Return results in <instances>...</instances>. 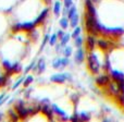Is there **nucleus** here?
I'll use <instances>...</instances> for the list:
<instances>
[{
  "label": "nucleus",
  "mask_w": 124,
  "mask_h": 122,
  "mask_svg": "<svg viewBox=\"0 0 124 122\" xmlns=\"http://www.w3.org/2000/svg\"><path fill=\"white\" fill-rule=\"evenodd\" d=\"M87 64H88V69L92 73L97 74L100 71V62L99 59L97 57V55L94 51H92L87 57Z\"/></svg>",
  "instance_id": "obj_1"
},
{
  "label": "nucleus",
  "mask_w": 124,
  "mask_h": 122,
  "mask_svg": "<svg viewBox=\"0 0 124 122\" xmlns=\"http://www.w3.org/2000/svg\"><path fill=\"white\" fill-rule=\"evenodd\" d=\"M69 79H71L70 73H57V74H54L50 77V80L52 82H56V83H63Z\"/></svg>",
  "instance_id": "obj_2"
},
{
  "label": "nucleus",
  "mask_w": 124,
  "mask_h": 122,
  "mask_svg": "<svg viewBox=\"0 0 124 122\" xmlns=\"http://www.w3.org/2000/svg\"><path fill=\"white\" fill-rule=\"evenodd\" d=\"M111 77L116 84L124 83V73L120 70H111Z\"/></svg>",
  "instance_id": "obj_3"
},
{
  "label": "nucleus",
  "mask_w": 124,
  "mask_h": 122,
  "mask_svg": "<svg viewBox=\"0 0 124 122\" xmlns=\"http://www.w3.org/2000/svg\"><path fill=\"white\" fill-rule=\"evenodd\" d=\"M69 62H70V60H69L68 57H65V58H57L52 62V66L54 69H62L68 65Z\"/></svg>",
  "instance_id": "obj_4"
},
{
  "label": "nucleus",
  "mask_w": 124,
  "mask_h": 122,
  "mask_svg": "<svg viewBox=\"0 0 124 122\" xmlns=\"http://www.w3.org/2000/svg\"><path fill=\"white\" fill-rule=\"evenodd\" d=\"M15 109H16V111H17V116L21 119H25L26 117H27V114H30V109H26L22 104L21 105H17V106L15 105Z\"/></svg>",
  "instance_id": "obj_5"
},
{
  "label": "nucleus",
  "mask_w": 124,
  "mask_h": 122,
  "mask_svg": "<svg viewBox=\"0 0 124 122\" xmlns=\"http://www.w3.org/2000/svg\"><path fill=\"white\" fill-rule=\"evenodd\" d=\"M96 83H97V85L101 86V87L109 85L110 84V76L109 75H100V76H98L96 79Z\"/></svg>",
  "instance_id": "obj_6"
},
{
  "label": "nucleus",
  "mask_w": 124,
  "mask_h": 122,
  "mask_svg": "<svg viewBox=\"0 0 124 122\" xmlns=\"http://www.w3.org/2000/svg\"><path fill=\"white\" fill-rule=\"evenodd\" d=\"M84 58H85L84 50L82 48H78L77 51L75 52V61H76V63H82L84 61Z\"/></svg>",
  "instance_id": "obj_7"
},
{
  "label": "nucleus",
  "mask_w": 124,
  "mask_h": 122,
  "mask_svg": "<svg viewBox=\"0 0 124 122\" xmlns=\"http://www.w3.org/2000/svg\"><path fill=\"white\" fill-rule=\"evenodd\" d=\"M95 44H96V41H95V36L94 35H89L86 39V46L89 50H93L95 47Z\"/></svg>",
  "instance_id": "obj_8"
},
{
  "label": "nucleus",
  "mask_w": 124,
  "mask_h": 122,
  "mask_svg": "<svg viewBox=\"0 0 124 122\" xmlns=\"http://www.w3.org/2000/svg\"><path fill=\"white\" fill-rule=\"evenodd\" d=\"M97 45L101 50H107L109 48V41L106 39H98L97 41Z\"/></svg>",
  "instance_id": "obj_9"
},
{
  "label": "nucleus",
  "mask_w": 124,
  "mask_h": 122,
  "mask_svg": "<svg viewBox=\"0 0 124 122\" xmlns=\"http://www.w3.org/2000/svg\"><path fill=\"white\" fill-rule=\"evenodd\" d=\"M41 111H43L44 114H45L46 116L48 117V119H51L52 118V114H54V111H52V108L49 107L48 105L43 106V108H41Z\"/></svg>",
  "instance_id": "obj_10"
},
{
  "label": "nucleus",
  "mask_w": 124,
  "mask_h": 122,
  "mask_svg": "<svg viewBox=\"0 0 124 122\" xmlns=\"http://www.w3.org/2000/svg\"><path fill=\"white\" fill-rule=\"evenodd\" d=\"M36 24L34 22H27V23H23L21 24V30H25V31H31L35 27Z\"/></svg>",
  "instance_id": "obj_11"
},
{
  "label": "nucleus",
  "mask_w": 124,
  "mask_h": 122,
  "mask_svg": "<svg viewBox=\"0 0 124 122\" xmlns=\"http://www.w3.org/2000/svg\"><path fill=\"white\" fill-rule=\"evenodd\" d=\"M78 20H79L78 19V14H77V13H75V14L70 19V25L72 26L73 28H75L77 26V24H78Z\"/></svg>",
  "instance_id": "obj_12"
},
{
  "label": "nucleus",
  "mask_w": 124,
  "mask_h": 122,
  "mask_svg": "<svg viewBox=\"0 0 124 122\" xmlns=\"http://www.w3.org/2000/svg\"><path fill=\"white\" fill-rule=\"evenodd\" d=\"M47 13H48V9H45V10H44L43 12L39 14V16L37 17L36 20H35L34 23L35 24H38V23H40L41 21H44V20H45V17H46V15H47Z\"/></svg>",
  "instance_id": "obj_13"
},
{
  "label": "nucleus",
  "mask_w": 124,
  "mask_h": 122,
  "mask_svg": "<svg viewBox=\"0 0 124 122\" xmlns=\"http://www.w3.org/2000/svg\"><path fill=\"white\" fill-rule=\"evenodd\" d=\"M51 108H52V110H54L57 114H59V116H61V117L65 116V112H64L62 109H60V108H59L57 105H51Z\"/></svg>",
  "instance_id": "obj_14"
},
{
  "label": "nucleus",
  "mask_w": 124,
  "mask_h": 122,
  "mask_svg": "<svg viewBox=\"0 0 124 122\" xmlns=\"http://www.w3.org/2000/svg\"><path fill=\"white\" fill-rule=\"evenodd\" d=\"M54 12L56 15H59L61 12V2L60 1H56L54 2Z\"/></svg>",
  "instance_id": "obj_15"
},
{
  "label": "nucleus",
  "mask_w": 124,
  "mask_h": 122,
  "mask_svg": "<svg viewBox=\"0 0 124 122\" xmlns=\"http://www.w3.org/2000/svg\"><path fill=\"white\" fill-rule=\"evenodd\" d=\"M75 13H77L76 8H75L74 6H71L70 8H69V12H68V17H69V20H70L71 17H72L73 15L75 14Z\"/></svg>",
  "instance_id": "obj_16"
},
{
  "label": "nucleus",
  "mask_w": 124,
  "mask_h": 122,
  "mask_svg": "<svg viewBox=\"0 0 124 122\" xmlns=\"http://www.w3.org/2000/svg\"><path fill=\"white\" fill-rule=\"evenodd\" d=\"M70 37H71L70 34H64L63 37L61 38V46H65L70 41Z\"/></svg>",
  "instance_id": "obj_17"
},
{
  "label": "nucleus",
  "mask_w": 124,
  "mask_h": 122,
  "mask_svg": "<svg viewBox=\"0 0 124 122\" xmlns=\"http://www.w3.org/2000/svg\"><path fill=\"white\" fill-rule=\"evenodd\" d=\"M81 32H82V28L79 27V26H76V27L74 28V31H73V33H72V37L73 38L78 37L79 35H81Z\"/></svg>",
  "instance_id": "obj_18"
},
{
  "label": "nucleus",
  "mask_w": 124,
  "mask_h": 122,
  "mask_svg": "<svg viewBox=\"0 0 124 122\" xmlns=\"http://www.w3.org/2000/svg\"><path fill=\"white\" fill-rule=\"evenodd\" d=\"M60 26L62 28H68L69 27V21L66 17H62L60 20Z\"/></svg>",
  "instance_id": "obj_19"
},
{
  "label": "nucleus",
  "mask_w": 124,
  "mask_h": 122,
  "mask_svg": "<svg viewBox=\"0 0 124 122\" xmlns=\"http://www.w3.org/2000/svg\"><path fill=\"white\" fill-rule=\"evenodd\" d=\"M79 119L83 121H88L90 119V116L89 114H87V112H81V114H79Z\"/></svg>",
  "instance_id": "obj_20"
},
{
  "label": "nucleus",
  "mask_w": 124,
  "mask_h": 122,
  "mask_svg": "<svg viewBox=\"0 0 124 122\" xmlns=\"http://www.w3.org/2000/svg\"><path fill=\"white\" fill-rule=\"evenodd\" d=\"M74 45L76 46L77 48H81V47H82V45H83V38H82L81 36L76 37V38H75V43H74Z\"/></svg>",
  "instance_id": "obj_21"
},
{
  "label": "nucleus",
  "mask_w": 124,
  "mask_h": 122,
  "mask_svg": "<svg viewBox=\"0 0 124 122\" xmlns=\"http://www.w3.org/2000/svg\"><path fill=\"white\" fill-rule=\"evenodd\" d=\"M33 82V76L32 75H28L27 77H26V80L24 81V83H23V85H24V87H27L28 85H30L31 83Z\"/></svg>",
  "instance_id": "obj_22"
},
{
  "label": "nucleus",
  "mask_w": 124,
  "mask_h": 122,
  "mask_svg": "<svg viewBox=\"0 0 124 122\" xmlns=\"http://www.w3.org/2000/svg\"><path fill=\"white\" fill-rule=\"evenodd\" d=\"M38 70H39V72H43L45 70V60L44 59H40L38 62Z\"/></svg>",
  "instance_id": "obj_23"
},
{
  "label": "nucleus",
  "mask_w": 124,
  "mask_h": 122,
  "mask_svg": "<svg viewBox=\"0 0 124 122\" xmlns=\"http://www.w3.org/2000/svg\"><path fill=\"white\" fill-rule=\"evenodd\" d=\"M64 56L65 57H70L71 55H72V47H70V46H69V47H65L64 48Z\"/></svg>",
  "instance_id": "obj_24"
},
{
  "label": "nucleus",
  "mask_w": 124,
  "mask_h": 122,
  "mask_svg": "<svg viewBox=\"0 0 124 122\" xmlns=\"http://www.w3.org/2000/svg\"><path fill=\"white\" fill-rule=\"evenodd\" d=\"M57 38H58V36H57V34H54V35H51V37H50V39H49V44L50 45H56V43H57Z\"/></svg>",
  "instance_id": "obj_25"
},
{
  "label": "nucleus",
  "mask_w": 124,
  "mask_h": 122,
  "mask_svg": "<svg viewBox=\"0 0 124 122\" xmlns=\"http://www.w3.org/2000/svg\"><path fill=\"white\" fill-rule=\"evenodd\" d=\"M3 65H4V68L7 69V71H12V66L13 65H11L9 61H3Z\"/></svg>",
  "instance_id": "obj_26"
},
{
  "label": "nucleus",
  "mask_w": 124,
  "mask_h": 122,
  "mask_svg": "<svg viewBox=\"0 0 124 122\" xmlns=\"http://www.w3.org/2000/svg\"><path fill=\"white\" fill-rule=\"evenodd\" d=\"M22 82H23V77H21V79H19V81H17L16 83H15L14 85H13L12 89H15V88H16V87H19V85H20V84L22 83Z\"/></svg>",
  "instance_id": "obj_27"
},
{
  "label": "nucleus",
  "mask_w": 124,
  "mask_h": 122,
  "mask_svg": "<svg viewBox=\"0 0 124 122\" xmlns=\"http://www.w3.org/2000/svg\"><path fill=\"white\" fill-rule=\"evenodd\" d=\"M72 3H73V0H64V6L66 8H70L72 6Z\"/></svg>",
  "instance_id": "obj_28"
},
{
  "label": "nucleus",
  "mask_w": 124,
  "mask_h": 122,
  "mask_svg": "<svg viewBox=\"0 0 124 122\" xmlns=\"http://www.w3.org/2000/svg\"><path fill=\"white\" fill-rule=\"evenodd\" d=\"M10 116L12 117V120H17V119H19L17 116H14V112H13L12 110H10Z\"/></svg>",
  "instance_id": "obj_29"
},
{
  "label": "nucleus",
  "mask_w": 124,
  "mask_h": 122,
  "mask_svg": "<svg viewBox=\"0 0 124 122\" xmlns=\"http://www.w3.org/2000/svg\"><path fill=\"white\" fill-rule=\"evenodd\" d=\"M6 77H0V86H3L6 84Z\"/></svg>",
  "instance_id": "obj_30"
},
{
  "label": "nucleus",
  "mask_w": 124,
  "mask_h": 122,
  "mask_svg": "<svg viewBox=\"0 0 124 122\" xmlns=\"http://www.w3.org/2000/svg\"><path fill=\"white\" fill-rule=\"evenodd\" d=\"M63 35H64V33H63V31H62V30L58 31V33H57V36L60 37V38H62V37H63Z\"/></svg>",
  "instance_id": "obj_31"
},
{
  "label": "nucleus",
  "mask_w": 124,
  "mask_h": 122,
  "mask_svg": "<svg viewBox=\"0 0 124 122\" xmlns=\"http://www.w3.org/2000/svg\"><path fill=\"white\" fill-rule=\"evenodd\" d=\"M32 66H34V62H32V63L30 64V65L27 66V68H26V70H25V72H28V71L31 70V69H32Z\"/></svg>",
  "instance_id": "obj_32"
},
{
  "label": "nucleus",
  "mask_w": 124,
  "mask_h": 122,
  "mask_svg": "<svg viewBox=\"0 0 124 122\" xmlns=\"http://www.w3.org/2000/svg\"><path fill=\"white\" fill-rule=\"evenodd\" d=\"M48 41V35H46L45 36V39H44V43H43V46H41V48H44L45 47V44H46V41Z\"/></svg>",
  "instance_id": "obj_33"
},
{
  "label": "nucleus",
  "mask_w": 124,
  "mask_h": 122,
  "mask_svg": "<svg viewBox=\"0 0 124 122\" xmlns=\"http://www.w3.org/2000/svg\"><path fill=\"white\" fill-rule=\"evenodd\" d=\"M0 119H1V114H0Z\"/></svg>",
  "instance_id": "obj_34"
}]
</instances>
